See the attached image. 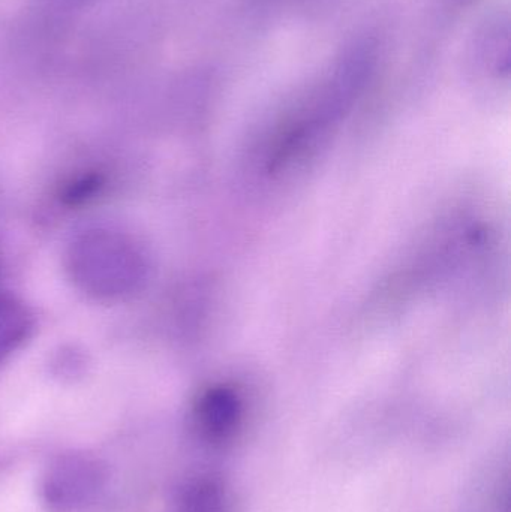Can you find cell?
<instances>
[{
	"mask_svg": "<svg viewBox=\"0 0 511 512\" xmlns=\"http://www.w3.org/2000/svg\"><path fill=\"white\" fill-rule=\"evenodd\" d=\"M72 279L87 294L101 298L131 294L143 277V261L137 249L116 234H86L69 252Z\"/></svg>",
	"mask_w": 511,
	"mask_h": 512,
	"instance_id": "obj_1",
	"label": "cell"
},
{
	"mask_svg": "<svg viewBox=\"0 0 511 512\" xmlns=\"http://www.w3.org/2000/svg\"><path fill=\"white\" fill-rule=\"evenodd\" d=\"M110 472L101 457L89 451H68L53 457L39 480V499L47 512H84L107 492Z\"/></svg>",
	"mask_w": 511,
	"mask_h": 512,
	"instance_id": "obj_2",
	"label": "cell"
},
{
	"mask_svg": "<svg viewBox=\"0 0 511 512\" xmlns=\"http://www.w3.org/2000/svg\"><path fill=\"white\" fill-rule=\"evenodd\" d=\"M243 414L240 394L228 385H215L207 388L195 402V432L207 444H227L242 427Z\"/></svg>",
	"mask_w": 511,
	"mask_h": 512,
	"instance_id": "obj_3",
	"label": "cell"
},
{
	"mask_svg": "<svg viewBox=\"0 0 511 512\" xmlns=\"http://www.w3.org/2000/svg\"><path fill=\"white\" fill-rule=\"evenodd\" d=\"M177 512H233L227 487L213 477H197L180 490Z\"/></svg>",
	"mask_w": 511,
	"mask_h": 512,
	"instance_id": "obj_4",
	"label": "cell"
},
{
	"mask_svg": "<svg viewBox=\"0 0 511 512\" xmlns=\"http://www.w3.org/2000/svg\"><path fill=\"white\" fill-rule=\"evenodd\" d=\"M33 330V316L14 298H0V363L23 345Z\"/></svg>",
	"mask_w": 511,
	"mask_h": 512,
	"instance_id": "obj_5",
	"label": "cell"
},
{
	"mask_svg": "<svg viewBox=\"0 0 511 512\" xmlns=\"http://www.w3.org/2000/svg\"><path fill=\"white\" fill-rule=\"evenodd\" d=\"M102 185H104V179H102L101 174L92 173L78 177L63 189V204H66V206H80V204H84L90 198H93V195L98 194Z\"/></svg>",
	"mask_w": 511,
	"mask_h": 512,
	"instance_id": "obj_6",
	"label": "cell"
}]
</instances>
